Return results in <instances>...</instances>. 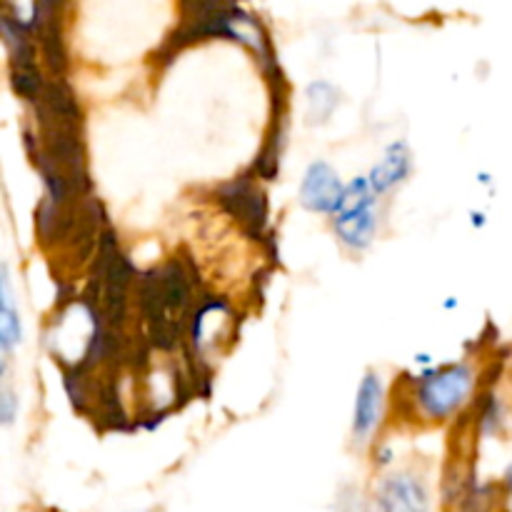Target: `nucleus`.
<instances>
[{"mask_svg":"<svg viewBox=\"0 0 512 512\" xmlns=\"http://www.w3.org/2000/svg\"><path fill=\"white\" fill-rule=\"evenodd\" d=\"M0 405H3V423H5V425H10V423H13L15 400H13V395H10V390H8V388L3 390V400H0Z\"/></svg>","mask_w":512,"mask_h":512,"instance_id":"nucleus-11","label":"nucleus"},{"mask_svg":"<svg viewBox=\"0 0 512 512\" xmlns=\"http://www.w3.org/2000/svg\"><path fill=\"white\" fill-rule=\"evenodd\" d=\"M308 100H310V118L313 123H323L330 113L338 105V93H335L333 85L328 83H313L308 88Z\"/></svg>","mask_w":512,"mask_h":512,"instance_id":"nucleus-10","label":"nucleus"},{"mask_svg":"<svg viewBox=\"0 0 512 512\" xmlns=\"http://www.w3.org/2000/svg\"><path fill=\"white\" fill-rule=\"evenodd\" d=\"M345 185L340 183V175L328 163L318 160L305 170L303 185H300V203L313 213H338L340 200H343Z\"/></svg>","mask_w":512,"mask_h":512,"instance_id":"nucleus-5","label":"nucleus"},{"mask_svg":"<svg viewBox=\"0 0 512 512\" xmlns=\"http://www.w3.org/2000/svg\"><path fill=\"white\" fill-rule=\"evenodd\" d=\"M380 512H430V493L413 473H393L378 485Z\"/></svg>","mask_w":512,"mask_h":512,"instance_id":"nucleus-4","label":"nucleus"},{"mask_svg":"<svg viewBox=\"0 0 512 512\" xmlns=\"http://www.w3.org/2000/svg\"><path fill=\"white\" fill-rule=\"evenodd\" d=\"M218 200L243 225L245 233L255 235V238H263L265 228H268V203H265L263 190L248 175L220 185Z\"/></svg>","mask_w":512,"mask_h":512,"instance_id":"nucleus-3","label":"nucleus"},{"mask_svg":"<svg viewBox=\"0 0 512 512\" xmlns=\"http://www.w3.org/2000/svg\"><path fill=\"white\" fill-rule=\"evenodd\" d=\"M475 385L473 368L468 363H453L425 373L415 388V403L428 420H445L463 408Z\"/></svg>","mask_w":512,"mask_h":512,"instance_id":"nucleus-1","label":"nucleus"},{"mask_svg":"<svg viewBox=\"0 0 512 512\" xmlns=\"http://www.w3.org/2000/svg\"><path fill=\"white\" fill-rule=\"evenodd\" d=\"M503 485H505V490H508V493L512 495V465L508 468V473H505V480H503Z\"/></svg>","mask_w":512,"mask_h":512,"instance_id":"nucleus-13","label":"nucleus"},{"mask_svg":"<svg viewBox=\"0 0 512 512\" xmlns=\"http://www.w3.org/2000/svg\"><path fill=\"white\" fill-rule=\"evenodd\" d=\"M410 173V150L405 143H393L385 150L383 160L370 170V188L375 195H385L393 190L395 185L403 183Z\"/></svg>","mask_w":512,"mask_h":512,"instance_id":"nucleus-8","label":"nucleus"},{"mask_svg":"<svg viewBox=\"0 0 512 512\" xmlns=\"http://www.w3.org/2000/svg\"><path fill=\"white\" fill-rule=\"evenodd\" d=\"M0 298H3V308H0V345L5 353L15 348L23 338V328H20V315L13 305V290H10L8 268H3V280H0Z\"/></svg>","mask_w":512,"mask_h":512,"instance_id":"nucleus-9","label":"nucleus"},{"mask_svg":"<svg viewBox=\"0 0 512 512\" xmlns=\"http://www.w3.org/2000/svg\"><path fill=\"white\" fill-rule=\"evenodd\" d=\"M338 512H365V508H363V503H358V500H343Z\"/></svg>","mask_w":512,"mask_h":512,"instance_id":"nucleus-12","label":"nucleus"},{"mask_svg":"<svg viewBox=\"0 0 512 512\" xmlns=\"http://www.w3.org/2000/svg\"><path fill=\"white\" fill-rule=\"evenodd\" d=\"M35 35L40 38V50L53 80H63L68 70V50H65L63 28H60V5L35 3Z\"/></svg>","mask_w":512,"mask_h":512,"instance_id":"nucleus-6","label":"nucleus"},{"mask_svg":"<svg viewBox=\"0 0 512 512\" xmlns=\"http://www.w3.org/2000/svg\"><path fill=\"white\" fill-rule=\"evenodd\" d=\"M335 233L348 248L363 250L373 240L378 218H375V190L370 188V180L355 178L345 185L343 200L335 213Z\"/></svg>","mask_w":512,"mask_h":512,"instance_id":"nucleus-2","label":"nucleus"},{"mask_svg":"<svg viewBox=\"0 0 512 512\" xmlns=\"http://www.w3.org/2000/svg\"><path fill=\"white\" fill-rule=\"evenodd\" d=\"M380 413H383V383L375 373H368L360 380L358 398H355V413H353V438L358 443L373 435L378 428Z\"/></svg>","mask_w":512,"mask_h":512,"instance_id":"nucleus-7","label":"nucleus"}]
</instances>
